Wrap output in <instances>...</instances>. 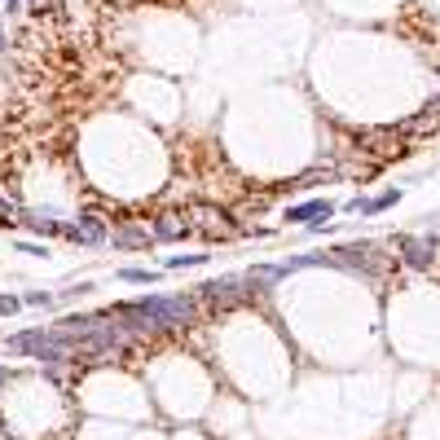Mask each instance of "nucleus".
<instances>
[{"label":"nucleus","instance_id":"f257e3e1","mask_svg":"<svg viewBox=\"0 0 440 440\" xmlns=\"http://www.w3.org/2000/svg\"><path fill=\"white\" fill-rule=\"evenodd\" d=\"M198 313V304L185 300V295H150V300H137V304H119L115 317L128 322L133 334H150V330H180L190 326Z\"/></svg>","mask_w":440,"mask_h":440},{"label":"nucleus","instance_id":"f03ea898","mask_svg":"<svg viewBox=\"0 0 440 440\" xmlns=\"http://www.w3.org/2000/svg\"><path fill=\"white\" fill-rule=\"evenodd\" d=\"M9 352H27L36 361H75V339L66 330H27V334H14Z\"/></svg>","mask_w":440,"mask_h":440},{"label":"nucleus","instance_id":"7ed1b4c3","mask_svg":"<svg viewBox=\"0 0 440 440\" xmlns=\"http://www.w3.org/2000/svg\"><path fill=\"white\" fill-rule=\"evenodd\" d=\"M322 265H339V269H352V273L374 277L379 265H383V255H379L374 242H352V247H334L330 255H322Z\"/></svg>","mask_w":440,"mask_h":440},{"label":"nucleus","instance_id":"20e7f679","mask_svg":"<svg viewBox=\"0 0 440 440\" xmlns=\"http://www.w3.org/2000/svg\"><path fill=\"white\" fill-rule=\"evenodd\" d=\"M185 216H190V229L203 234V238H229V234H234L229 212H220V207H212V203H194Z\"/></svg>","mask_w":440,"mask_h":440},{"label":"nucleus","instance_id":"39448f33","mask_svg":"<svg viewBox=\"0 0 440 440\" xmlns=\"http://www.w3.org/2000/svg\"><path fill=\"white\" fill-rule=\"evenodd\" d=\"M242 287H247V277H216V282H207V287H198V295L212 308H234L242 300Z\"/></svg>","mask_w":440,"mask_h":440},{"label":"nucleus","instance_id":"423d86ee","mask_svg":"<svg viewBox=\"0 0 440 440\" xmlns=\"http://www.w3.org/2000/svg\"><path fill=\"white\" fill-rule=\"evenodd\" d=\"M62 234H66L71 242L93 247V242H106V238H111V229H106V220H101V216H80L75 225H62Z\"/></svg>","mask_w":440,"mask_h":440},{"label":"nucleus","instance_id":"0eeeda50","mask_svg":"<svg viewBox=\"0 0 440 440\" xmlns=\"http://www.w3.org/2000/svg\"><path fill=\"white\" fill-rule=\"evenodd\" d=\"M401 255L409 269H431L436 265V242L431 238H401Z\"/></svg>","mask_w":440,"mask_h":440},{"label":"nucleus","instance_id":"6e6552de","mask_svg":"<svg viewBox=\"0 0 440 440\" xmlns=\"http://www.w3.org/2000/svg\"><path fill=\"white\" fill-rule=\"evenodd\" d=\"M159 242H176V238H190L194 229H190V216H176V212H168V216H159L154 220V229H150Z\"/></svg>","mask_w":440,"mask_h":440},{"label":"nucleus","instance_id":"1a4fd4ad","mask_svg":"<svg viewBox=\"0 0 440 440\" xmlns=\"http://www.w3.org/2000/svg\"><path fill=\"white\" fill-rule=\"evenodd\" d=\"M330 212H334V207L326 203V198H313V203H300V207H291V212H287V220H330Z\"/></svg>","mask_w":440,"mask_h":440},{"label":"nucleus","instance_id":"9d476101","mask_svg":"<svg viewBox=\"0 0 440 440\" xmlns=\"http://www.w3.org/2000/svg\"><path fill=\"white\" fill-rule=\"evenodd\" d=\"M154 234H141V229H115V242L119 247H145Z\"/></svg>","mask_w":440,"mask_h":440},{"label":"nucleus","instance_id":"9b49d317","mask_svg":"<svg viewBox=\"0 0 440 440\" xmlns=\"http://www.w3.org/2000/svg\"><path fill=\"white\" fill-rule=\"evenodd\" d=\"M119 277H123V282H154L150 269H119Z\"/></svg>","mask_w":440,"mask_h":440},{"label":"nucleus","instance_id":"f8f14e48","mask_svg":"<svg viewBox=\"0 0 440 440\" xmlns=\"http://www.w3.org/2000/svg\"><path fill=\"white\" fill-rule=\"evenodd\" d=\"M203 260H207V255H172L168 269H185V265H203Z\"/></svg>","mask_w":440,"mask_h":440},{"label":"nucleus","instance_id":"ddd939ff","mask_svg":"<svg viewBox=\"0 0 440 440\" xmlns=\"http://www.w3.org/2000/svg\"><path fill=\"white\" fill-rule=\"evenodd\" d=\"M18 304H22V300H14V295H0V317H14V313H18Z\"/></svg>","mask_w":440,"mask_h":440},{"label":"nucleus","instance_id":"4468645a","mask_svg":"<svg viewBox=\"0 0 440 440\" xmlns=\"http://www.w3.org/2000/svg\"><path fill=\"white\" fill-rule=\"evenodd\" d=\"M27 304H31V308H44V304H48V295H44V291H31V295H27Z\"/></svg>","mask_w":440,"mask_h":440},{"label":"nucleus","instance_id":"2eb2a0df","mask_svg":"<svg viewBox=\"0 0 440 440\" xmlns=\"http://www.w3.org/2000/svg\"><path fill=\"white\" fill-rule=\"evenodd\" d=\"M0 387H5V366H0Z\"/></svg>","mask_w":440,"mask_h":440},{"label":"nucleus","instance_id":"dca6fc26","mask_svg":"<svg viewBox=\"0 0 440 440\" xmlns=\"http://www.w3.org/2000/svg\"><path fill=\"white\" fill-rule=\"evenodd\" d=\"M0 48H5V31H0Z\"/></svg>","mask_w":440,"mask_h":440}]
</instances>
